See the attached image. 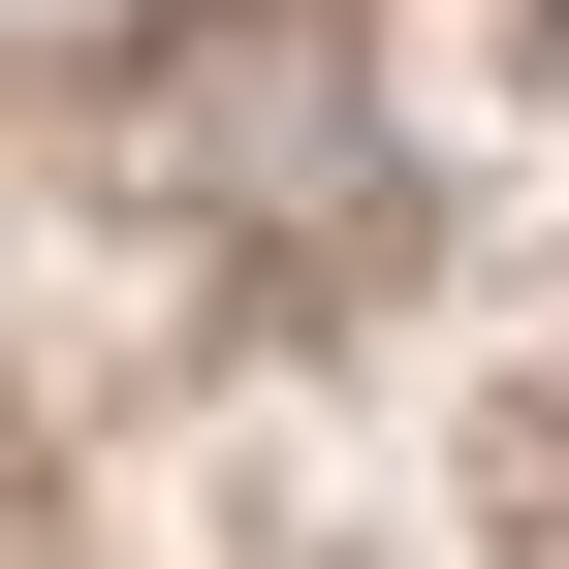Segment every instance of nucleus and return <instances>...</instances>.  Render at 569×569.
Segmentation results:
<instances>
[{
    "label": "nucleus",
    "instance_id": "obj_1",
    "mask_svg": "<svg viewBox=\"0 0 569 569\" xmlns=\"http://www.w3.org/2000/svg\"><path fill=\"white\" fill-rule=\"evenodd\" d=\"M538 32H569V0H538Z\"/></svg>",
    "mask_w": 569,
    "mask_h": 569
}]
</instances>
